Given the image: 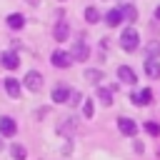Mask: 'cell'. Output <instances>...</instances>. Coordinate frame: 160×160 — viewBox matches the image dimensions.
Segmentation results:
<instances>
[{"label": "cell", "mask_w": 160, "mask_h": 160, "mask_svg": "<svg viewBox=\"0 0 160 160\" xmlns=\"http://www.w3.org/2000/svg\"><path fill=\"white\" fill-rule=\"evenodd\" d=\"M138 42H140L138 30H132V28L122 30V35H120V45H122V50H125V52H132V50L138 48Z\"/></svg>", "instance_id": "6da1fadb"}, {"label": "cell", "mask_w": 160, "mask_h": 160, "mask_svg": "<svg viewBox=\"0 0 160 160\" xmlns=\"http://www.w3.org/2000/svg\"><path fill=\"white\" fill-rule=\"evenodd\" d=\"M22 82H25V88H28V90H32V92H40V90H42V75H40V72H35V70H30V72L25 75V80H22Z\"/></svg>", "instance_id": "7a4b0ae2"}, {"label": "cell", "mask_w": 160, "mask_h": 160, "mask_svg": "<svg viewBox=\"0 0 160 160\" xmlns=\"http://www.w3.org/2000/svg\"><path fill=\"white\" fill-rule=\"evenodd\" d=\"M50 60H52L55 68H68V65L72 62V55H70V50H55Z\"/></svg>", "instance_id": "3957f363"}, {"label": "cell", "mask_w": 160, "mask_h": 160, "mask_svg": "<svg viewBox=\"0 0 160 160\" xmlns=\"http://www.w3.org/2000/svg\"><path fill=\"white\" fill-rule=\"evenodd\" d=\"M15 132H18V122H15L12 118H8V115L0 118V135H2V138H12Z\"/></svg>", "instance_id": "277c9868"}, {"label": "cell", "mask_w": 160, "mask_h": 160, "mask_svg": "<svg viewBox=\"0 0 160 160\" xmlns=\"http://www.w3.org/2000/svg\"><path fill=\"white\" fill-rule=\"evenodd\" d=\"M118 128H120V132L128 135V138H132V135L138 132V125H135V120H130V118H120V120H118Z\"/></svg>", "instance_id": "5b68a950"}, {"label": "cell", "mask_w": 160, "mask_h": 160, "mask_svg": "<svg viewBox=\"0 0 160 160\" xmlns=\"http://www.w3.org/2000/svg\"><path fill=\"white\" fill-rule=\"evenodd\" d=\"M70 55H72V60H85V58L90 55V48H88L85 42H75V45L70 48Z\"/></svg>", "instance_id": "8992f818"}, {"label": "cell", "mask_w": 160, "mask_h": 160, "mask_svg": "<svg viewBox=\"0 0 160 160\" xmlns=\"http://www.w3.org/2000/svg\"><path fill=\"white\" fill-rule=\"evenodd\" d=\"M70 95H72V90L65 88V85H58V88L52 90V100H55V102H70Z\"/></svg>", "instance_id": "52a82bcc"}, {"label": "cell", "mask_w": 160, "mask_h": 160, "mask_svg": "<svg viewBox=\"0 0 160 160\" xmlns=\"http://www.w3.org/2000/svg\"><path fill=\"white\" fill-rule=\"evenodd\" d=\"M135 105H150L152 102V90H138V92H132V98H130Z\"/></svg>", "instance_id": "ba28073f"}, {"label": "cell", "mask_w": 160, "mask_h": 160, "mask_svg": "<svg viewBox=\"0 0 160 160\" xmlns=\"http://www.w3.org/2000/svg\"><path fill=\"white\" fill-rule=\"evenodd\" d=\"M105 22H108L110 28H118V25L122 22V12H120V8H112V10H108V12H105Z\"/></svg>", "instance_id": "9c48e42d"}, {"label": "cell", "mask_w": 160, "mask_h": 160, "mask_svg": "<svg viewBox=\"0 0 160 160\" xmlns=\"http://www.w3.org/2000/svg\"><path fill=\"white\" fill-rule=\"evenodd\" d=\"M118 78H120L122 82H128V85H135V80H138L135 72H132L128 65H120V68H118Z\"/></svg>", "instance_id": "30bf717a"}, {"label": "cell", "mask_w": 160, "mask_h": 160, "mask_svg": "<svg viewBox=\"0 0 160 160\" xmlns=\"http://www.w3.org/2000/svg\"><path fill=\"white\" fill-rule=\"evenodd\" d=\"M5 92H8L10 98H20V82H18L15 78H8V80H5Z\"/></svg>", "instance_id": "8fae6325"}, {"label": "cell", "mask_w": 160, "mask_h": 160, "mask_svg": "<svg viewBox=\"0 0 160 160\" xmlns=\"http://www.w3.org/2000/svg\"><path fill=\"white\" fill-rule=\"evenodd\" d=\"M145 75L148 78H160V62L158 60H145Z\"/></svg>", "instance_id": "7c38bea8"}, {"label": "cell", "mask_w": 160, "mask_h": 160, "mask_svg": "<svg viewBox=\"0 0 160 160\" xmlns=\"http://www.w3.org/2000/svg\"><path fill=\"white\" fill-rule=\"evenodd\" d=\"M2 65H5L8 70H15V68L20 65V58H18V55L10 50V52H5V55H2Z\"/></svg>", "instance_id": "4fadbf2b"}, {"label": "cell", "mask_w": 160, "mask_h": 160, "mask_svg": "<svg viewBox=\"0 0 160 160\" xmlns=\"http://www.w3.org/2000/svg\"><path fill=\"white\" fill-rule=\"evenodd\" d=\"M120 12H122V20H128V22H135L138 20V10L132 5H120Z\"/></svg>", "instance_id": "5bb4252c"}, {"label": "cell", "mask_w": 160, "mask_h": 160, "mask_svg": "<svg viewBox=\"0 0 160 160\" xmlns=\"http://www.w3.org/2000/svg\"><path fill=\"white\" fill-rule=\"evenodd\" d=\"M68 35H70V28H68V22H62V20H60V22L55 25V40H60V42H62V40H68Z\"/></svg>", "instance_id": "9a60e30c"}, {"label": "cell", "mask_w": 160, "mask_h": 160, "mask_svg": "<svg viewBox=\"0 0 160 160\" xmlns=\"http://www.w3.org/2000/svg\"><path fill=\"white\" fill-rule=\"evenodd\" d=\"M8 25H10L12 30H20V28L25 25V18H22V15H18V12H15V15H8Z\"/></svg>", "instance_id": "2e32d148"}, {"label": "cell", "mask_w": 160, "mask_h": 160, "mask_svg": "<svg viewBox=\"0 0 160 160\" xmlns=\"http://www.w3.org/2000/svg\"><path fill=\"white\" fill-rule=\"evenodd\" d=\"M112 90H115V88H98V95H100V100H102L105 105L112 102Z\"/></svg>", "instance_id": "e0dca14e"}, {"label": "cell", "mask_w": 160, "mask_h": 160, "mask_svg": "<svg viewBox=\"0 0 160 160\" xmlns=\"http://www.w3.org/2000/svg\"><path fill=\"white\" fill-rule=\"evenodd\" d=\"M158 55H160V42H158V40L148 42V60H155Z\"/></svg>", "instance_id": "ac0fdd59"}, {"label": "cell", "mask_w": 160, "mask_h": 160, "mask_svg": "<svg viewBox=\"0 0 160 160\" xmlns=\"http://www.w3.org/2000/svg\"><path fill=\"white\" fill-rule=\"evenodd\" d=\"M85 20L92 25V22H98L100 20V12H98V8H85Z\"/></svg>", "instance_id": "d6986e66"}, {"label": "cell", "mask_w": 160, "mask_h": 160, "mask_svg": "<svg viewBox=\"0 0 160 160\" xmlns=\"http://www.w3.org/2000/svg\"><path fill=\"white\" fill-rule=\"evenodd\" d=\"M142 128H145V132H148V135H152V138H158V135H160V125H158V122H150V120H148Z\"/></svg>", "instance_id": "ffe728a7"}, {"label": "cell", "mask_w": 160, "mask_h": 160, "mask_svg": "<svg viewBox=\"0 0 160 160\" xmlns=\"http://www.w3.org/2000/svg\"><path fill=\"white\" fill-rule=\"evenodd\" d=\"M10 152H12V158H15V160H25V158H28V152H25V148H22V145H12V148H10Z\"/></svg>", "instance_id": "44dd1931"}, {"label": "cell", "mask_w": 160, "mask_h": 160, "mask_svg": "<svg viewBox=\"0 0 160 160\" xmlns=\"http://www.w3.org/2000/svg\"><path fill=\"white\" fill-rule=\"evenodd\" d=\"M100 78H102L100 70H85V80H88V82H98Z\"/></svg>", "instance_id": "7402d4cb"}, {"label": "cell", "mask_w": 160, "mask_h": 160, "mask_svg": "<svg viewBox=\"0 0 160 160\" xmlns=\"http://www.w3.org/2000/svg\"><path fill=\"white\" fill-rule=\"evenodd\" d=\"M92 112H95L92 100H85V102H82V115H85V118H92Z\"/></svg>", "instance_id": "603a6c76"}, {"label": "cell", "mask_w": 160, "mask_h": 160, "mask_svg": "<svg viewBox=\"0 0 160 160\" xmlns=\"http://www.w3.org/2000/svg\"><path fill=\"white\" fill-rule=\"evenodd\" d=\"M155 18H158V20H160V5H158V8H155Z\"/></svg>", "instance_id": "cb8c5ba5"}, {"label": "cell", "mask_w": 160, "mask_h": 160, "mask_svg": "<svg viewBox=\"0 0 160 160\" xmlns=\"http://www.w3.org/2000/svg\"><path fill=\"white\" fill-rule=\"evenodd\" d=\"M28 2H32V5H35V2H38V0H28Z\"/></svg>", "instance_id": "d4e9b609"}, {"label": "cell", "mask_w": 160, "mask_h": 160, "mask_svg": "<svg viewBox=\"0 0 160 160\" xmlns=\"http://www.w3.org/2000/svg\"><path fill=\"white\" fill-rule=\"evenodd\" d=\"M0 150H2V142H0Z\"/></svg>", "instance_id": "484cf974"}]
</instances>
